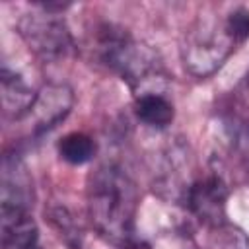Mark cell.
I'll return each instance as SVG.
<instances>
[{
    "instance_id": "cell-1",
    "label": "cell",
    "mask_w": 249,
    "mask_h": 249,
    "mask_svg": "<svg viewBox=\"0 0 249 249\" xmlns=\"http://www.w3.org/2000/svg\"><path fill=\"white\" fill-rule=\"evenodd\" d=\"M138 200L134 179L117 163H103L88 177L86 204L89 222L111 243L123 245L132 239Z\"/></svg>"
},
{
    "instance_id": "cell-2",
    "label": "cell",
    "mask_w": 249,
    "mask_h": 249,
    "mask_svg": "<svg viewBox=\"0 0 249 249\" xmlns=\"http://www.w3.org/2000/svg\"><path fill=\"white\" fill-rule=\"evenodd\" d=\"M97 53L99 58L130 86L134 97L142 93H163L167 74L160 54L124 29L105 25L99 33Z\"/></svg>"
},
{
    "instance_id": "cell-3",
    "label": "cell",
    "mask_w": 249,
    "mask_h": 249,
    "mask_svg": "<svg viewBox=\"0 0 249 249\" xmlns=\"http://www.w3.org/2000/svg\"><path fill=\"white\" fill-rule=\"evenodd\" d=\"M235 39L228 31L226 16H200L185 31L181 41V60L189 74L206 78L214 74L233 53Z\"/></svg>"
},
{
    "instance_id": "cell-4",
    "label": "cell",
    "mask_w": 249,
    "mask_h": 249,
    "mask_svg": "<svg viewBox=\"0 0 249 249\" xmlns=\"http://www.w3.org/2000/svg\"><path fill=\"white\" fill-rule=\"evenodd\" d=\"M18 33L27 49L43 62H58L76 51L66 21L43 8L23 14L18 19Z\"/></svg>"
},
{
    "instance_id": "cell-5",
    "label": "cell",
    "mask_w": 249,
    "mask_h": 249,
    "mask_svg": "<svg viewBox=\"0 0 249 249\" xmlns=\"http://www.w3.org/2000/svg\"><path fill=\"white\" fill-rule=\"evenodd\" d=\"M74 105V91L60 82H49L37 89V97L21 121L27 123L31 136H41L62 123Z\"/></svg>"
},
{
    "instance_id": "cell-6",
    "label": "cell",
    "mask_w": 249,
    "mask_h": 249,
    "mask_svg": "<svg viewBox=\"0 0 249 249\" xmlns=\"http://www.w3.org/2000/svg\"><path fill=\"white\" fill-rule=\"evenodd\" d=\"M226 200L228 185L218 171H208L200 177H195L183 198L189 212L202 226L226 222Z\"/></svg>"
},
{
    "instance_id": "cell-7",
    "label": "cell",
    "mask_w": 249,
    "mask_h": 249,
    "mask_svg": "<svg viewBox=\"0 0 249 249\" xmlns=\"http://www.w3.org/2000/svg\"><path fill=\"white\" fill-rule=\"evenodd\" d=\"M33 179L18 152H6L0 171V208L31 212Z\"/></svg>"
},
{
    "instance_id": "cell-8",
    "label": "cell",
    "mask_w": 249,
    "mask_h": 249,
    "mask_svg": "<svg viewBox=\"0 0 249 249\" xmlns=\"http://www.w3.org/2000/svg\"><path fill=\"white\" fill-rule=\"evenodd\" d=\"M0 230L4 249H41L39 228L31 212L0 208Z\"/></svg>"
},
{
    "instance_id": "cell-9",
    "label": "cell",
    "mask_w": 249,
    "mask_h": 249,
    "mask_svg": "<svg viewBox=\"0 0 249 249\" xmlns=\"http://www.w3.org/2000/svg\"><path fill=\"white\" fill-rule=\"evenodd\" d=\"M0 93L4 117L14 121H21L37 97V89H33L16 70H12L8 62H4L0 70Z\"/></svg>"
},
{
    "instance_id": "cell-10",
    "label": "cell",
    "mask_w": 249,
    "mask_h": 249,
    "mask_svg": "<svg viewBox=\"0 0 249 249\" xmlns=\"http://www.w3.org/2000/svg\"><path fill=\"white\" fill-rule=\"evenodd\" d=\"M134 115L146 126L165 128L167 124H171L175 109L165 93H142L134 97Z\"/></svg>"
},
{
    "instance_id": "cell-11",
    "label": "cell",
    "mask_w": 249,
    "mask_h": 249,
    "mask_svg": "<svg viewBox=\"0 0 249 249\" xmlns=\"http://www.w3.org/2000/svg\"><path fill=\"white\" fill-rule=\"evenodd\" d=\"M202 249H249V237L239 226L226 220L214 226H204Z\"/></svg>"
},
{
    "instance_id": "cell-12",
    "label": "cell",
    "mask_w": 249,
    "mask_h": 249,
    "mask_svg": "<svg viewBox=\"0 0 249 249\" xmlns=\"http://www.w3.org/2000/svg\"><path fill=\"white\" fill-rule=\"evenodd\" d=\"M95 152H97L95 140L84 132H70L58 142V156L72 165H84L91 161Z\"/></svg>"
},
{
    "instance_id": "cell-13",
    "label": "cell",
    "mask_w": 249,
    "mask_h": 249,
    "mask_svg": "<svg viewBox=\"0 0 249 249\" xmlns=\"http://www.w3.org/2000/svg\"><path fill=\"white\" fill-rule=\"evenodd\" d=\"M49 222L60 235V239L70 247V249H82L84 247V233L76 218L70 214L66 206H51L49 212Z\"/></svg>"
},
{
    "instance_id": "cell-14",
    "label": "cell",
    "mask_w": 249,
    "mask_h": 249,
    "mask_svg": "<svg viewBox=\"0 0 249 249\" xmlns=\"http://www.w3.org/2000/svg\"><path fill=\"white\" fill-rule=\"evenodd\" d=\"M226 25H228V31L231 33V37L235 39L237 45L245 43L249 39V10L243 6L233 8L226 16Z\"/></svg>"
},
{
    "instance_id": "cell-15",
    "label": "cell",
    "mask_w": 249,
    "mask_h": 249,
    "mask_svg": "<svg viewBox=\"0 0 249 249\" xmlns=\"http://www.w3.org/2000/svg\"><path fill=\"white\" fill-rule=\"evenodd\" d=\"M119 249H152L148 243H144V241H136V239H130V241H126V243H123Z\"/></svg>"
}]
</instances>
